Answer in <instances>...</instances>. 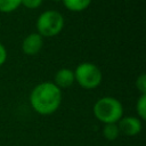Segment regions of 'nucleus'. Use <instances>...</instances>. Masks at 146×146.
Returning <instances> with one entry per match:
<instances>
[{
  "label": "nucleus",
  "instance_id": "obj_1",
  "mask_svg": "<svg viewBox=\"0 0 146 146\" xmlns=\"http://www.w3.org/2000/svg\"><path fill=\"white\" fill-rule=\"evenodd\" d=\"M62 90L51 81L36 84L30 94L31 107L40 115H51L60 106Z\"/></svg>",
  "mask_w": 146,
  "mask_h": 146
},
{
  "label": "nucleus",
  "instance_id": "obj_2",
  "mask_svg": "<svg viewBox=\"0 0 146 146\" xmlns=\"http://www.w3.org/2000/svg\"><path fill=\"white\" fill-rule=\"evenodd\" d=\"M95 117L102 123H117L123 116L122 103L111 96H104L99 98L92 107Z\"/></svg>",
  "mask_w": 146,
  "mask_h": 146
},
{
  "label": "nucleus",
  "instance_id": "obj_3",
  "mask_svg": "<svg viewBox=\"0 0 146 146\" xmlns=\"http://www.w3.org/2000/svg\"><path fill=\"white\" fill-rule=\"evenodd\" d=\"M64 16L54 9L44 10L39 15L35 22V27L41 36L51 38L58 35L64 29Z\"/></svg>",
  "mask_w": 146,
  "mask_h": 146
},
{
  "label": "nucleus",
  "instance_id": "obj_4",
  "mask_svg": "<svg viewBox=\"0 0 146 146\" xmlns=\"http://www.w3.org/2000/svg\"><path fill=\"white\" fill-rule=\"evenodd\" d=\"M73 72H74L75 82L83 89H88V90L96 89L102 83L103 73L100 68L94 63H89V62L80 63Z\"/></svg>",
  "mask_w": 146,
  "mask_h": 146
},
{
  "label": "nucleus",
  "instance_id": "obj_5",
  "mask_svg": "<svg viewBox=\"0 0 146 146\" xmlns=\"http://www.w3.org/2000/svg\"><path fill=\"white\" fill-rule=\"evenodd\" d=\"M117 127L120 133L128 137H133L140 133L143 129V123L138 116H122L117 121Z\"/></svg>",
  "mask_w": 146,
  "mask_h": 146
},
{
  "label": "nucleus",
  "instance_id": "obj_6",
  "mask_svg": "<svg viewBox=\"0 0 146 146\" xmlns=\"http://www.w3.org/2000/svg\"><path fill=\"white\" fill-rule=\"evenodd\" d=\"M42 47H43V36H41L38 32L30 33L22 41V51L29 56L39 54Z\"/></svg>",
  "mask_w": 146,
  "mask_h": 146
},
{
  "label": "nucleus",
  "instance_id": "obj_7",
  "mask_svg": "<svg viewBox=\"0 0 146 146\" xmlns=\"http://www.w3.org/2000/svg\"><path fill=\"white\" fill-rule=\"evenodd\" d=\"M52 82H54L60 90L70 88V87L75 82L73 70L67 68V67L59 68V70L55 73V76H54V81H52Z\"/></svg>",
  "mask_w": 146,
  "mask_h": 146
},
{
  "label": "nucleus",
  "instance_id": "obj_8",
  "mask_svg": "<svg viewBox=\"0 0 146 146\" xmlns=\"http://www.w3.org/2000/svg\"><path fill=\"white\" fill-rule=\"evenodd\" d=\"M91 1L92 0H62L64 7L67 10L74 11V13L86 10L91 5Z\"/></svg>",
  "mask_w": 146,
  "mask_h": 146
},
{
  "label": "nucleus",
  "instance_id": "obj_9",
  "mask_svg": "<svg viewBox=\"0 0 146 146\" xmlns=\"http://www.w3.org/2000/svg\"><path fill=\"white\" fill-rule=\"evenodd\" d=\"M103 136L105 139L112 141L120 136V130L117 123H106L103 127Z\"/></svg>",
  "mask_w": 146,
  "mask_h": 146
},
{
  "label": "nucleus",
  "instance_id": "obj_10",
  "mask_svg": "<svg viewBox=\"0 0 146 146\" xmlns=\"http://www.w3.org/2000/svg\"><path fill=\"white\" fill-rule=\"evenodd\" d=\"M22 6V0H0V13L9 14Z\"/></svg>",
  "mask_w": 146,
  "mask_h": 146
},
{
  "label": "nucleus",
  "instance_id": "obj_11",
  "mask_svg": "<svg viewBox=\"0 0 146 146\" xmlns=\"http://www.w3.org/2000/svg\"><path fill=\"white\" fill-rule=\"evenodd\" d=\"M137 116L143 121L146 119V94H141L136 103Z\"/></svg>",
  "mask_w": 146,
  "mask_h": 146
},
{
  "label": "nucleus",
  "instance_id": "obj_12",
  "mask_svg": "<svg viewBox=\"0 0 146 146\" xmlns=\"http://www.w3.org/2000/svg\"><path fill=\"white\" fill-rule=\"evenodd\" d=\"M136 88L141 94H146V75L141 73L136 80Z\"/></svg>",
  "mask_w": 146,
  "mask_h": 146
},
{
  "label": "nucleus",
  "instance_id": "obj_13",
  "mask_svg": "<svg viewBox=\"0 0 146 146\" xmlns=\"http://www.w3.org/2000/svg\"><path fill=\"white\" fill-rule=\"evenodd\" d=\"M43 0H22V6L27 9H36L41 7Z\"/></svg>",
  "mask_w": 146,
  "mask_h": 146
},
{
  "label": "nucleus",
  "instance_id": "obj_14",
  "mask_svg": "<svg viewBox=\"0 0 146 146\" xmlns=\"http://www.w3.org/2000/svg\"><path fill=\"white\" fill-rule=\"evenodd\" d=\"M7 57H8L7 49H6V47L0 42V66H2V65L6 63Z\"/></svg>",
  "mask_w": 146,
  "mask_h": 146
},
{
  "label": "nucleus",
  "instance_id": "obj_15",
  "mask_svg": "<svg viewBox=\"0 0 146 146\" xmlns=\"http://www.w3.org/2000/svg\"><path fill=\"white\" fill-rule=\"evenodd\" d=\"M52 1H55V2H62V0H52Z\"/></svg>",
  "mask_w": 146,
  "mask_h": 146
}]
</instances>
